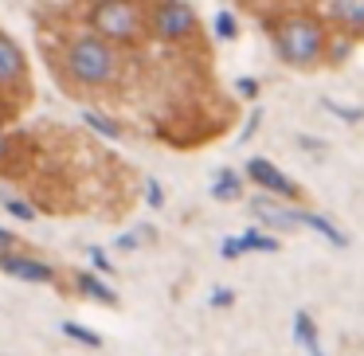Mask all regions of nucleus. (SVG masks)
Segmentation results:
<instances>
[{"instance_id": "nucleus-23", "label": "nucleus", "mask_w": 364, "mask_h": 356, "mask_svg": "<svg viewBox=\"0 0 364 356\" xmlns=\"http://www.w3.org/2000/svg\"><path fill=\"white\" fill-rule=\"evenodd\" d=\"M4 157H9V137H4V129H0V165H4Z\"/></svg>"}, {"instance_id": "nucleus-11", "label": "nucleus", "mask_w": 364, "mask_h": 356, "mask_svg": "<svg viewBox=\"0 0 364 356\" xmlns=\"http://www.w3.org/2000/svg\"><path fill=\"white\" fill-rule=\"evenodd\" d=\"M20 75H24V55L9 36H0V82H12Z\"/></svg>"}, {"instance_id": "nucleus-14", "label": "nucleus", "mask_w": 364, "mask_h": 356, "mask_svg": "<svg viewBox=\"0 0 364 356\" xmlns=\"http://www.w3.org/2000/svg\"><path fill=\"white\" fill-rule=\"evenodd\" d=\"M63 333H67V337H75V340H82V345H87V348H98V345H102V337H98L95 329H87V325L63 321Z\"/></svg>"}, {"instance_id": "nucleus-10", "label": "nucleus", "mask_w": 364, "mask_h": 356, "mask_svg": "<svg viewBox=\"0 0 364 356\" xmlns=\"http://www.w3.org/2000/svg\"><path fill=\"white\" fill-rule=\"evenodd\" d=\"M294 340H298L309 356H325L321 352V340H317V325H314V317H309L306 309H298V313H294Z\"/></svg>"}, {"instance_id": "nucleus-16", "label": "nucleus", "mask_w": 364, "mask_h": 356, "mask_svg": "<svg viewBox=\"0 0 364 356\" xmlns=\"http://www.w3.org/2000/svg\"><path fill=\"white\" fill-rule=\"evenodd\" d=\"M87 126H95V129H98V134H106V137H118V134H122V129H118V126H114V122H110V118H102V114H95V110H90V114H87Z\"/></svg>"}, {"instance_id": "nucleus-20", "label": "nucleus", "mask_w": 364, "mask_h": 356, "mask_svg": "<svg viewBox=\"0 0 364 356\" xmlns=\"http://www.w3.org/2000/svg\"><path fill=\"white\" fill-rule=\"evenodd\" d=\"M90 262H95V270H102V274H110V259H106V254L102 251H98V247H95V251H90Z\"/></svg>"}, {"instance_id": "nucleus-13", "label": "nucleus", "mask_w": 364, "mask_h": 356, "mask_svg": "<svg viewBox=\"0 0 364 356\" xmlns=\"http://www.w3.org/2000/svg\"><path fill=\"white\" fill-rule=\"evenodd\" d=\"M212 196H215V200H235V196H239V176L231 173V168H220V173H215Z\"/></svg>"}, {"instance_id": "nucleus-1", "label": "nucleus", "mask_w": 364, "mask_h": 356, "mask_svg": "<svg viewBox=\"0 0 364 356\" xmlns=\"http://www.w3.org/2000/svg\"><path fill=\"white\" fill-rule=\"evenodd\" d=\"M270 32H274V51L290 67H301V71L317 67L329 51V28L314 12H282Z\"/></svg>"}, {"instance_id": "nucleus-15", "label": "nucleus", "mask_w": 364, "mask_h": 356, "mask_svg": "<svg viewBox=\"0 0 364 356\" xmlns=\"http://www.w3.org/2000/svg\"><path fill=\"white\" fill-rule=\"evenodd\" d=\"M215 36H220V40H235V16H231L228 9L215 12Z\"/></svg>"}, {"instance_id": "nucleus-19", "label": "nucleus", "mask_w": 364, "mask_h": 356, "mask_svg": "<svg viewBox=\"0 0 364 356\" xmlns=\"http://www.w3.org/2000/svg\"><path fill=\"white\" fill-rule=\"evenodd\" d=\"M145 192H149L145 200H149L153 207H161V204H165V196H161V184H157V180H149V184H145Z\"/></svg>"}, {"instance_id": "nucleus-24", "label": "nucleus", "mask_w": 364, "mask_h": 356, "mask_svg": "<svg viewBox=\"0 0 364 356\" xmlns=\"http://www.w3.org/2000/svg\"><path fill=\"white\" fill-rule=\"evenodd\" d=\"M12 243H16V239H12V231L0 227V247H12Z\"/></svg>"}, {"instance_id": "nucleus-2", "label": "nucleus", "mask_w": 364, "mask_h": 356, "mask_svg": "<svg viewBox=\"0 0 364 356\" xmlns=\"http://www.w3.org/2000/svg\"><path fill=\"white\" fill-rule=\"evenodd\" d=\"M67 67L82 87H106V82L118 79V51L110 48V40H98L90 32L67 48Z\"/></svg>"}, {"instance_id": "nucleus-17", "label": "nucleus", "mask_w": 364, "mask_h": 356, "mask_svg": "<svg viewBox=\"0 0 364 356\" xmlns=\"http://www.w3.org/2000/svg\"><path fill=\"white\" fill-rule=\"evenodd\" d=\"M0 204L9 207V212H12V215H16V220H32V215H36V212H32V207H28V204H24V200H16V196H0Z\"/></svg>"}, {"instance_id": "nucleus-9", "label": "nucleus", "mask_w": 364, "mask_h": 356, "mask_svg": "<svg viewBox=\"0 0 364 356\" xmlns=\"http://www.w3.org/2000/svg\"><path fill=\"white\" fill-rule=\"evenodd\" d=\"M325 12H329V16L337 20L341 28H348V32L364 36V0H333Z\"/></svg>"}, {"instance_id": "nucleus-7", "label": "nucleus", "mask_w": 364, "mask_h": 356, "mask_svg": "<svg viewBox=\"0 0 364 356\" xmlns=\"http://www.w3.org/2000/svg\"><path fill=\"white\" fill-rule=\"evenodd\" d=\"M0 270L12 278H24V282H51L55 278V270L48 262H36L28 254H0Z\"/></svg>"}, {"instance_id": "nucleus-3", "label": "nucleus", "mask_w": 364, "mask_h": 356, "mask_svg": "<svg viewBox=\"0 0 364 356\" xmlns=\"http://www.w3.org/2000/svg\"><path fill=\"white\" fill-rule=\"evenodd\" d=\"M90 24H95V36L102 40V36H110V40H137L145 28V16L137 4H95V12H90Z\"/></svg>"}, {"instance_id": "nucleus-8", "label": "nucleus", "mask_w": 364, "mask_h": 356, "mask_svg": "<svg viewBox=\"0 0 364 356\" xmlns=\"http://www.w3.org/2000/svg\"><path fill=\"white\" fill-rule=\"evenodd\" d=\"M247 251H278V239L274 235H262V231H243V235H231V239H223V247H220V254L223 259H239V254H247Z\"/></svg>"}, {"instance_id": "nucleus-12", "label": "nucleus", "mask_w": 364, "mask_h": 356, "mask_svg": "<svg viewBox=\"0 0 364 356\" xmlns=\"http://www.w3.org/2000/svg\"><path fill=\"white\" fill-rule=\"evenodd\" d=\"M75 282H79V290L87 293V298H95V301H106V306H114V301H118V293H114L102 278L87 274V270H82V274H75Z\"/></svg>"}, {"instance_id": "nucleus-5", "label": "nucleus", "mask_w": 364, "mask_h": 356, "mask_svg": "<svg viewBox=\"0 0 364 356\" xmlns=\"http://www.w3.org/2000/svg\"><path fill=\"white\" fill-rule=\"evenodd\" d=\"M247 176H251L259 188H267L270 196H278V200H298V196H301L298 184H294L290 176L282 173V168L270 165L267 157H251V161H247Z\"/></svg>"}, {"instance_id": "nucleus-21", "label": "nucleus", "mask_w": 364, "mask_h": 356, "mask_svg": "<svg viewBox=\"0 0 364 356\" xmlns=\"http://www.w3.org/2000/svg\"><path fill=\"white\" fill-rule=\"evenodd\" d=\"M145 235H149V231H129V235H122V239H118V247H137Z\"/></svg>"}, {"instance_id": "nucleus-18", "label": "nucleus", "mask_w": 364, "mask_h": 356, "mask_svg": "<svg viewBox=\"0 0 364 356\" xmlns=\"http://www.w3.org/2000/svg\"><path fill=\"white\" fill-rule=\"evenodd\" d=\"M235 90H239L243 98H255V95H259V82H255V79H239Z\"/></svg>"}, {"instance_id": "nucleus-22", "label": "nucleus", "mask_w": 364, "mask_h": 356, "mask_svg": "<svg viewBox=\"0 0 364 356\" xmlns=\"http://www.w3.org/2000/svg\"><path fill=\"white\" fill-rule=\"evenodd\" d=\"M231 301H235V293H231V290H215L212 293V306H231Z\"/></svg>"}, {"instance_id": "nucleus-4", "label": "nucleus", "mask_w": 364, "mask_h": 356, "mask_svg": "<svg viewBox=\"0 0 364 356\" xmlns=\"http://www.w3.org/2000/svg\"><path fill=\"white\" fill-rule=\"evenodd\" d=\"M153 32L161 40H184V36L196 32V12L192 4H157L153 12Z\"/></svg>"}, {"instance_id": "nucleus-6", "label": "nucleus", "mask_w": 364, "mask_h": 356, "mask_svg": "<svg viewBox=\"0 0 364 356\" xmlns=\"http://www.w3.org/2000/svg\"><path fill=\"white\" fill-rule=\"evenodd\" d=\"M251 212L259 215V220L274 223V227H306V220H309V212L290 207V204H278V200H255Z\"/></svg>"}]
</instances>
